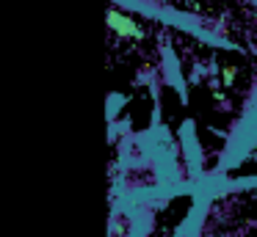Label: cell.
<instances>
[{
	"label": "cell",
	"instance_id": "cell-1",
	"mask_svg": "<svg viewBox=\"0 0 257 237\" xmlns=\"http://www.w3.org/2000/svg\"><path fill=\"white\" fill-rule=\"evenodd\" d=\"M108 25H111V31L116 33V36H124V39H141V28L139 22L133 20V17L122 14V11L111 9L108 11Z\"/></svg>",
	"mask_w": 257,
	"mask_h": 237
}]
</instances>
